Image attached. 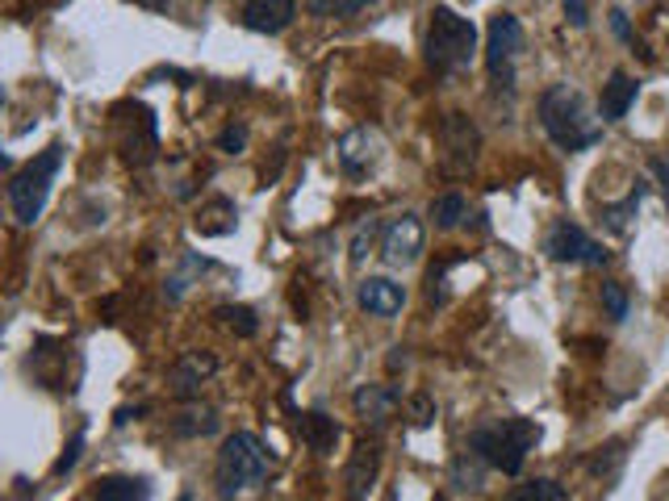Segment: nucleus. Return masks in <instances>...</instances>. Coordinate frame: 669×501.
Masks as SVG:
<instances>
[{
  "instance_id": "9d476101",
  "label": "nucleus",
  "mask_w": 669,
  "mask_h": 501,
  "mask_svg": "<svg viewBox=\"0 0 669 501\" xmlns=\"http://www.w3.org/2000/svg\"><path fill=\"white\" fill-rule=\"evenodd\" d=\"M381 476V443L376 439H360L356 451L348 460V473H344V485H348V501H364L369 489L376 485Z\"/></svg>"
},
{
  "instance_id": "dca6fc26",
  "label": "nucleus",
  "mask_w": 669,
  "mask_h": 501,
  "mask_svg": "<svg viewBox=\"0 0 669 501\" xmlns=\"http://www.w3.org/2000/svg\"><path fill=\"white\" fill-rule=\"evenodd\" d=\"M636 92H641V84L628 76V72H611V79L603 84V97H598L603 122H623L632 101H636Z\"/></svg>"
},
{
  "instance_id": "f257e3e1",
  "label": "nucleus",
  "mask_w": 669,
  "mask_h": 501,
  "mask_svg": "<svg viewBox=\"0 0 669 501\" xmlns=\"http://www.w3.org/2000/svg\"><path fill=\"white\" fill-rule=\"evenodd\" d=\"M540 122H544V134H548L561 151H569V155L586 151V147H594V142L603 138V126L590 117L586 97H582V88H573V84H553V88L540 97Z\"/></svg>"
},
{
  "instance_id": "5701e85b",
  "label": "nucleus",
  "mask_w": 669,
  "mask_h": 501,
  "mask_svg": "<svg viewBox=\"0 0 669 501\" xmlns=\"http://www.w3.org/2000/svg\"><path fill=\"white\" fill-rule=\"evenodd\" d=\"M507 501H569L557 480H548V476H535V480H523V485H515L507 493Z\"/></svg>"
},
{
  "instance_id": "f03ea898",
  "label": "nucleus",
  "mask_w": 669,
  "mask_h": 501,
  "mask_svg": "<svg viewBox=\"0 0 669 501\" xmlns=\"http://www.w3.org/2000/svg\"><path fill=\"white\" fill-rule=\"evenodd\" d=\"M428 63L439 72V76H460L473 67L478 59V26L469 17L453 13L448 4H435L431 9V22H428Z\"/></svg>"
},
{
  "instance_id": "6ab92c4d",
  "label": "nucleus",
  "mask_w": 669,
  "mask_h": 501,
  "mask_svg": "<svg viewBox=\"0 0 669 501\" xmlns=\"http://www.w3.org/2000/svg\"><path fill=\"white\" fill-rule=\"evenodd\" d=\"M151 485L143 476H106L97 485V501H147Z\"/></svg>"
},
{
  "instance_id": "2f4dec72",
  "label": "nucleus",
  "mask_w": 669,
  "mask_h": 501,
  "mask_svg": "<svg viewBox=\"0 0 669 501\" xmlns=\"http://www.w3.org/2000/svg\"><path fill=\"white\" fill-rule=\"evenodd\" d=\"M565 4V22L573 29H586L590 26V0H561Z\"/></svg>"
},
{
  "instance_id": "0eeeda50",
  "label": "nucleus",
  "mask_w": 669,
  "mask_h": 501,
  "mask_svg": "<svg viewBox=\"0 0 669 501\" xmlns=\"http://www.w3.org/2000/svg\"><path fill=\"white\" fill-rule=\"evenodd\" d=\"M544 251H548V260H557V264H590V267H603L611 260V251L603 247V242H594V238L578 226V222H553L548 226V235H544Z\"/></svg>"
},
{
  "instance_id": "72a5a7b5",
  "label": "nucleus",
  "mask_w": 669,
  "mask_h": 501,
  "mask_svg": "<svg viewBox=\"0 0 669 501\" xmlns=\"http://www.w3.org/2000/svg\"><path fill=\"white\" fill-rule=\"evenodd\" d=\"M648 172L657 176V185H661V201H666V213H669V163L666 159H653V163H648Z\"/></svg>"
},
{
  "instance_id": "393cba45",
  "label": "nucleus",
  "mask_w": 669,
  "mask_h": 501,
  "mask_svg": "<svg viewBox=\"0 0 669 501\" xmlns=\"http://www.w3.org/2000/svg\"><path fill=\"white\" fill-rule=\"evenodd\" d=\"M641 201H644V185H636L632 192H628V201H623V205H607V210H603L607 226H611L616 235H628V222H632V213L641 210Z\"/></svg>"
},
{
  "instance_id": "a878e982",
  "label": "nucleus",
  "mask_w": 669,
  "mask_h": 501,
  "mask_svg": "<svg viewBox=\"0 0 669 501\" xmlns=\"http://www.w3.org/2000/svg\"><path fill=\"white\" fill-rule=\"evenodd\" d=\"M218 317H222V326H231L239 339H251V335L260 330V322H256V314H251L247 305H218Z\"/></svg>"
},
{
  "instance_id": "4be33fe9",
  "label": "nucleus",
  "mask_w": 669,
  "mask_h": 501,
  "mask_svg": "<svg viewBox=\"0 0 669 501\" xmlns=\"http://www.w3.org/2000/svg\"><path fill=\"white\" fill-rule=\"evenodd\" d=\"M431 217H435V230H456L469 217V201L460 192H444L431 201Z\"/></svg>"
},
{
  "instance_id": "ddd939ff",
  "label": "nucleus",
  "mask_w": 669,
  "mask_h": 501,
  "mask_svg": "<svg viewBox=\"0 0 669 501\" xmlns=\"http://www.w3.org/2000/svg\"><path fill=\"white\" fill-rule=\"evenodd\" d=\"M297 17V0H247L243 26L251 34H285Z\"/></svg>"
},
{
  "instance_id": "4468645a",
  "label": "nucleus",
  "mask_w": 669,
  "mask_h": 501,
  "mask_svg": "<svg viewBox=\"0 0 669 501\" xmlns=\"http://www.w3.org/2000/svg\"><path fill=\"white\" fill-rule=\"evenodd\" d=\"M376 159H381V138L369 126H356L339 138V163H344L348 176H364Z\"/></svg>"
},
{
  "instance_id": "f3484780",
  "label": "nucleus",
  "mask_w": 669,
  "mask_h": 501,
  "mask_svg": "<svg viewBox=\"0 0 669 501\" xmlns=\"http://www.w3.org/2000/svg\"><path fill=\"white\" fill-rule=\"evenodd\" d=\"M297 430H301V439L310 443V451H319V455H331L335 443H339V423H335V418H326L322 410L301 414V418H297Z\"/></svg>"
},
{
  "instance_id": "cd10ccee",
  "label": "nucleus",
  "mask_w": 669,
  "mask_h": 501,
  "mask_svg": "<svg viewBox=\"0 0 669 501\" xmlns=\"http://www.w3.org/2000/svg\"><path fill=\"white\" fill-rule=\"evenodd\" d=\"M218 151H226V155L247 151V126H243V122H231L226 130L218 134Z\"/></svg>"
},
{
  "instance_id": "6e6552de",
  "label": "nucleus",
  "mask_w": 669,
  "mask_h": 501,
  "mask_svg": "<svg viewBox=\"0 0 669 501\" xmlns=\"http://www.w3.org/2000/svg\"><path fill=\"white\" fill-rule=\"evenodd\" d=\"M423 242H428L423 222H419L414 213H401V217H394V222L385 226V235H381V255H385V264L389 267H410V264H419Z\"/></svg>"
},
{
  "instance_id": "f8f14e48",
  "label": "nucleus",
  "mask_w": 669,
  "mask_h": 501,
  "mask_svg": "<svg viewBox=\"0 0 669 501\" xmlns=\"http://www.w3.org/2000/svg\"><path fill=\"white\" fill-rule=\"evenodd\" d=\"M214 372H218V360L210 351H185V355L172 364V372H168V385H172V393L176 397H197L201 393V385H206Z\"/></svg>"
},
{
  "instance_id": "c756f323",
  "label": "nucleus",
  "mask_w": 669,
  "mask_h": 501,
  "mask_svg": "<svg viewBox=\"0 0 669 501\" xmlns=\"http://www.w3.org/2000/svg\"><path fill=\"white\" fill-rule=\"evenodd\" d=\"M373 235H376V222L369 217V222L356 230V238H351V264H360V260L369 255V247H373Z\"/></svg>"
},
{
  "instance_id": "7c9ffc66",
  "label": "nucleus",
  "mask_w": 669,
  "mask_h": 501,
  "mask_svg": "<svg viewBox=\"0 0 669 501\" xmlns=\"http://www.w3.org/2000/svg\"><path fill=\"white\" fill-rule=\"evenodd\" d=\"M410 418H414V426H431L435 423V401L428 393L410 397Z\"/></svg>"
},
{
  "instance_id": "9b49d317",
  "label": "nucleus",
  "mask_w": 669,
  "mask_h": 501,
  "mask_svg": "<svg viewBox=\"0 0 669 501\" xmlns=\"http://www.w3.org/2000/svg\"><path fill=\"white\" fill-rule=\"evenodd\" d=\"M351 405H356V418L376 430V426H385L401 410V393L394 385H360L356 397H351Z\"/></svg>"
},
{
  "instance_id": "f704fd0d",
  "label": "nucleus",
  "mask_w": 669,
  "mask_h": 501,
  "mask_svg": "<svg viewBox=\"0 0 669 501\" xmlns=\"http://www.w3.org/2000/svg\"><path fill=\"white\" fill-rule=\"evenodd\" d=\"M611 29H616L623 42H636V38H632V29H628V13H623V9H611Z\"/></svg>"
},
{
  "instance_id": "aec40b11",
  "label": "nucleus",
  "mask_w": 669,
  "mask_h": 501,
  "mask_svg": "<svg viewBox=\"0 0 669 501\" xmlns=\"http://www.w3.org/2000/svg\"><path fill=\"white\" fill-rule=\"evenodd\" d=\"M485 485V460L478 451L469 448L464 455H456L453 460V489L456 493H478Z\"/></svg>"
},
{
  "instance_id": "c9c22d12",
  "label": "nucleus",
  "mask_w": 669,
  "mask_h": 501,
  "mask_svg": "<svg viewBox=\"0 0 669 501\" xmlns=\"http://www.w3.org/2000/svg\"><path fill=\"white\" fill-rule=\"evenodd\" d=\"M138 4H143V9H151V13H168V4H172V0H138Z\"/></svg>"
},
{
  "instance_id": "a211bd4d",
  "label": "nucleus",
  "mask_w": 669,
  "mask_h": 501,
  "mask_svg": "<svg viewBox=\"0 0 669 501\" xmlns=\"http://www.w3.org/2000/svg\"><path fill=\"white\" fill-rule=\"evenodd\" d=\"M235 217H239V210H235V201H226V197H218V201H210L206 210L197 213V235L206 238H218V235H231L235 230Z\"/></svg>"
},
{
  "instance_id": "20e7f679",
  "label": "nucleus",
  "mask_w": 669,
  "mask_h": 501,
  "mask_svg": "<svg viewBox=\"0 0 669 501\" xmlns=\"http://www.w3.org/2000/svg\"><path fill=\"white\" fill-rule=\"evenodd\" d=\"M264 476H268L264 443H260L251 430H235V435L222 443V451H218V464H214L218 498L222 501L243 498V493H247V489H256Z\"/></svg>"
},
{
  "instance_id": "412c9836",
  "label": "nucleus",
  "mask_w": 669,
  "mask_h": 501,
  "mask_svg": "<svg viewBox=\"0 0 669 501\" xmlns=\"http://www.w3.org/2000/svg\"><path fill=\"white\" fill-rule=\"evenodd\" d=\"M214 430H218V414L210 405H193V410H185L172 423V435H181V439H201V435H214Z\"/></svg>"
},
{
  "instance_id": "c85d7f7f",
  "label": "nucleus",
  "mask_w": 669,
  "mask_h": 501,
  "mask_svg": "<svg viewBox=\"0 0 669 501\" xmlns=\"http://www.w3.org/2000/svg\"><path fill=\"white\" fill-rule=\"evenodd\" d=\"M619 460H623V443H607V448H598V455L590 460V473H611Z\"/></svg>"
},
{
  "instance_id": "bb28decb",
  "label": "nucleus",
  "mask_w": 669,
  "mask_h": 501,
  "mask_svg": "<svg viewBox=\"0 0 669 501\" xmlns=\"http://www.w3.org/2000/svg\"><path fill=\"white\" fill-rule=\"evenodd\" d=\"M603 305H607L611 322H623V317H628V292H623V285L607 280V285H603Z\"/></svg>"
},
{
  "instance_id": "473e14b6",
  "label": "nucleus",
  "mask_w": 669,
  "mask_h": 501,
  "mask_svg": "<svg viewBox=\"0 0 669 501\" xmlns=\"http://www.w3.org/2000/svg\"><path fill=\"white\" fill-rule=\"evenodd\" d=\"M80 451H84V435H72L67 451H63V455H59V464H54V476L72 473V468H76V460H80Z\"/></svg>"
},
{
  "instance_id": "423d86ee",
  "label": "nucleus",
  "mask_w": 669,
  "mask_h": 501,
  "mask_svg": "<svg viewBox=\"0 0 669 501\" xmlns=\"http://www.w3.org/2000/svg\"><path fill=\"white\" fill-rule=\"evenodd\" d=\"M528 47L523 38V26L515 13H494L490 17V29H485V67H490V79L498 88H515V63Z\"/></svg>"
},
{
  "instance_id": "2eb2a0df",
  "label": "nucleus",
  "mask_w": 669,
  "mask_h": 501,
  "mask_svg": "<svg viewBox=\"0 0 669 501\" xmlns=\"http://www.w3.org/2000/svg\"><path fill=\"white\" fill-rule=\"evenodd\" d=\"M360 310L373 317H398L401 305H406V292L401 285H394L389 276H369V280H360Z\"/></svg>"
},
{
  "instance_id": "e433bc0d",
  "label": "nucleus",
  "mask_w": 669,
  "mask_h": 501,
  "mask_svg": "<svg viewBox=\"0 0 669 501\" xmlns=\"http://www.w3.org/2000/svg\"><path fill=\"white\" fill-rule=\"evenodd\" d=\"M176 501H193V493H181V498H176Z\"/></svg>"
},
{
  "instance_id": "b1692460",
  "label": "nucleus",
  "mask_w": 669,
  "mask_h": 501,
  "mask_svg": "<svg viewBox=\"0 0 669 501\" xmlns=\"http://www.w3.org/2000/svg\"><path fill=\"white\" fill-rule=\"evenodd\" d=\"M369 4H376V0H306V9L314 13V17H356V13H364Z\"/></svg>"
},
{
  "instance_id": "39448f33",
  "label": "nucleus",
  "mask_w": 669,
  "mask_h": 501,
  "mask_svg": "<svg viewBox=\"0 0 669 501\" xmlns=\"http://www.w3.org/2000/svg\"><path fill=\"white\" fill-rule=\"evenodd\" d=\"M59 163H63V147L51 142L38 159H29L22 172L9 176V210L22 226H34L42 210H47V197H51V185L59 176Z\"/></svg>"
},
{
  "instance_id": "7ed1b4c3",
  "label": "nucleus",
  "mask_w": 669,
  "mask_h": 501,
  "mask_svg": "<svg viewBox=\"0 0 669 501\" xmlns=\"http://www.w3.org/2000/svg\"><path fill=\"white\" fill-rule=\"evenodd\" d=\"M540 443V426L532 418H494V423L473 426L469 448L482 455L490 468L498 473H523V460L532 455V448Z\"/></svg>"
},
{
  "instance_id": "1a4fd4ad",
  "label": "nucleus",
  "mask_w": 669,
  "mask_h": 501,
  "mask_svg": "<svg viewBox=\"0 0 669 501\" xmlns=\"http://www.w3.org/2000/svg\"><path fill=\"white\" fill-rule=\"evenodd\" d=\"M439 138H444V163H448L453 172H469L473 159H478V147H482L478 126H473L464 113H448L444 126H439Z\"/></svg>"
}]
</instances>
